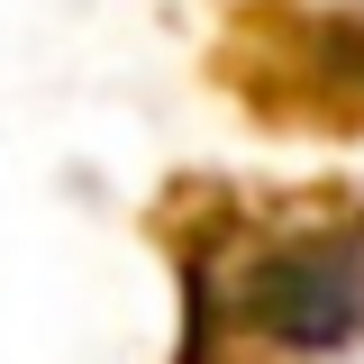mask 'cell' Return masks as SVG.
Wrapping results in <instances>:
<instances>
[{
	"instance_id": "cell-1",
	"label": "cell",
	"mask_w": 364,
	"mask_h": 364,
	"mask_svg": "<svg viewBox=\"0 0 364 364\" xmlns=\"http://www.w3.org/2000/svg\"><path fill=\"white\" fill-rule=\"evenodd\" d=\"M182 200L155 210L182 273V355L173 364H228V337L264 355L318 364L364 346V191L355 182H301L246 219V191L219 173H191Z\"/></svg>"
},
{
	"instance_id": "cell-2",
	"label": "cell",
	"mask_w": 364,
	"mask_h": 364,
	"mask_svg": "<svg viewBox=\"0 0 364 364\" xmlns=\"http://www.w3.org/2000/svg\"><path fill=\"white\" fill-rule=\"evenodd\" d=\"M210 73L273 136H364V0H237Z\"/></svg>"
}]
</instances>
